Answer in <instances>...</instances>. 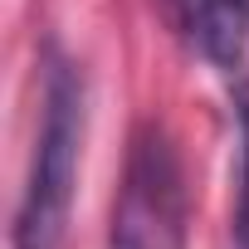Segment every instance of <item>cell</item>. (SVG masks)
Wrapping results in <instances>:
<instances>
[{
  "label": "cell",
  "instance_id": "cell-1",
  "mask_svg": "<svg viewBox=\"0 0 249 249\" xmlns=\"http://www.w3.org/2000/svg\"><path fill=\"white\" fill-rule=\"evenodd\" d=\"M39 132L30 176L15 205L10 249H64L69 215H73V186L83 161V127H88V88L73 59L49 54L44 64V93H39Z\"/></svg>",
  "mask_w": 249,
  "mask_h": 249
},
{
  "label": "cell",
  "instance_id": "cell-2",
  "mask_svg": "<svg viewBox=\"0 0 249 249\" xmlns=\"http://www.w3.org/2000/svg\"><path fill=\"white\" fill-rule=\"evenodd\" d=\"M191 244V181L176 137L147 117L127 142V166L112 200L103 249H186Z\"/></svg>",
  "mask_w": 249,
  "mask_h": 249
},
{
  "label": "cell",
  "instance_id": "cell-3",
  "mask_svg": "<svg viewBox=\"0 0 249 249\" xmlns=\"http://www.w3.org/2000/svg\"><path fill=\"white\" fill-rule=\"evenodd\" d=\"M171 30L215 69H239L249 44V5L244 0H166Z\"/></svg>",
  "mask_w": 249,
  "mask_h": 249
},
{
  "label": "cell",
  "instance_id": "cell-4",
  "mask_svg": "<svg viewBox=\"0 0 249 249\" xmlns=\"http://www.w3.org/2000/svg\"><path fill=\"white\" fill-rule=\"evenodd\" d=\"M234 107H239V210H234V234H239V249H249V78L239 83Z\"/></svg>",
  "mask_w": 249,
  "mask_h": 249
},
{
  "label": "cell",
  "instance_id": "cell-5",
  "mask_svg": "<svg viewBox=\"0 0 249 249\" xmlns=\"http://www.w3.org/2000/svg\"><path fill=\"white\" fill-rule=\"evenodd\" d=\"M244 5H249V0H244Z\"/></svg>",
  "mask_w": 249,
  "mask_h": 249
}]
</instances>
